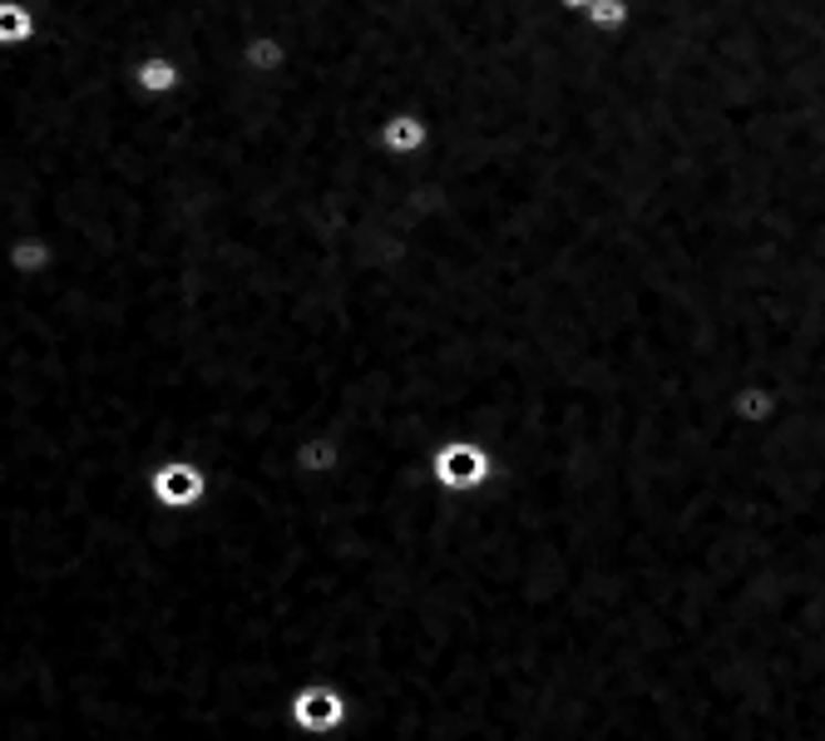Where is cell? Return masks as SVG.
Wrapping results in <instances>:
<instances>
[{
    "mask_svg": "<svg viewBox=\"0 0 825 741\" xmlns=\"http://www.w3.org/2000/svg\"><path fill=\"white\" fill-rule=\"evenodd\" d=\"M288 722L302 737H336L352 722V697L336 682H302L288 697Z\"/></svg>",
    "mask_w": 825,
    "mask_h": 741,
    "instance_id": "obj_2",
    "label": "cell"
},
{
    "mask_svg": "<svg viewBox=\"0 0 825 741\" xmlns=\"http://www.w3.org/2000/svg\"><path fill=\"white\" fill-rule=\"evenodd\" d=\"M623 15H628V10H623L618 6V0H603V6H594V10H588V20H594V25H623Z\"/></svg>",
    "mask_w": 825,
    "mask_h": 741,
    "instance_id": "obj_8",
    "label": "cell"
},
{
    "mask_svg": "<svg viewBox=\"0 0 825 741\" xmlns=\"http://www.w3.org/2000/svg\"><path fill=\"white\" fill-rule=\"evenodd\" d=\"M564 6H594V0H564Z\"/></svg>",
    "mask_w": 825,
    "mask_h": 741,
    "instance_id": "obj_9",
    "label": "cell"
},
{
    "mask_svg": "<svg viewBox=\"0 0 825 741\" xmlns=\"http://www.w3.org/2000/svg\"><path fill=\"white\" fill-rule=\"evenodd\" d=\"M30 10H20V6H0V40H20V35H30Z\"/></svg>",
    "mask_w": 825,
    "mask_h": 741,
    "instance_id": "obj_7",
    "label": "cell"
},
{
    "mask_svg": "<svg viewBox=\"0 0 825 741\" xmlns=\"http://www.w3.org/2000/svg\"><path fill=\"white\" fill-rule=\"evenodd\" d=\"M346 465V445L332 440V436H306L297 445V470L312 474V480H322V474H336Z\"/></svg>",
    "mask_w": 825,
    "mask_h": 741,
    "instance_id": "obj_4",
    "label": "cell"
},
{
    "mask_svg": "<svg viewBox=\"0 0 825 741\" xmlns=\"http://www.w3.org/2000/svg\"><path fill=\"white\" fill-rule=\"evenodd\" d=\"M139 84H144V90H154V94H164V90H174V84H178V70L168 65V60H144Z\"/></svg>",
    "mask_w": 825,
    "mask_h": 741,
    "instance_id": "obj_6",
    "label": "cell"
},
{
    "mask_svg": "<svg viewBox=\"0 0 825 741\" xmlns=\"http://www.w3.org/2000/svg\"><path fill=\"white\" fill-rule=\"evenodd\" d=\"M494 474H500V455L474 436H440L430 450V480L440 494H484Z\"/></svg>",
    "mask_w": 825,
    "mask_h": 741,
    "instance_id": "obj_1",
    "label": "cell"
},
{
    "mask_svg": "<svg viewBox=\"0 0 825 741\" xmlns=\"http://www.w3.org/2000/svg\"><path fill=\"white\" fill-rule=\"evenodd\" d=\"M386 144L390 148H420V144H426V124L410 119V114H400V119L386 124Z\"/></svg>",
    "mask_w": 825,
    "mask_h": 741,
    "instance_id": "obj_5",
    "label": "cell"
},
{
    "mask_svg": "<svg viewBox=\"0 0 825 741\" xmlns=\"http://www.w3.org/2000/svg\"><path fill=\"white\" fill-rule=\"evenodd\" d=\"M149 490L164 510H194L208 494V480L194 460H164L158 470H149Z\"/></svg>",
    "mask_w": 825,
    "mask_h": 741,
    "instance_id": "obj_3",
    "label": "cell"
}]
</instances>
